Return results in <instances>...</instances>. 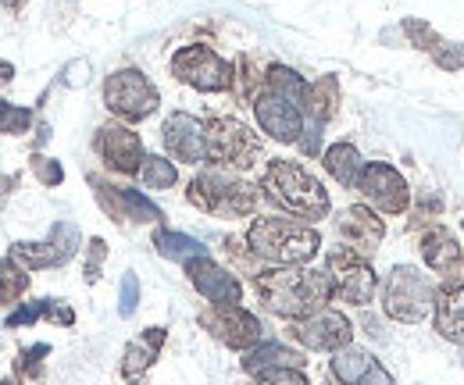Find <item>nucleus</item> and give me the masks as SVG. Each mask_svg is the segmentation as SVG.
<instances>
[{
	"label": "nucleus",
	"mask_w": 464,
	"mask_h": 385,
	"mask_svg": "<svg viewBox=\"0 0 464 385\" xmlns=\"http://www.w3.org/2000/svg\"><path fill=\"white\" fill-rule=\"evenodd\" d=\"M254 289H257L261 303L272 314L290 318V322H300V318L322 311L333 300V282H329L325 272H314V268H272V272H257Z\"/></svg>",
	"instance_id": "nucleus-1"
},
{
	"label": "nucleus",
	"mask_w": 464,
	"mask_h": 385,
	"mask_svg": "<svg viewBox=\"0 0 464 385\" xmlns=\"http://www.w3.org/2000/svg\"><path fill=\"white\" fill-rule=\"evenodd\" d=\"M257 189H265V200L276 204L279 211L293 215V218L318 221L333 211V200H329L325 186L296 161H272L265 168Z\"/></svg>",
	"instance_id": "nucleus-2"
},
{
	"label": "nucleus",
	"mask_w": 464,
	"mask_h": 385,
	"mask_svg": "<svg viewBox=\"0 0 464 385\" xmlns=\"http://www.w3.org/2000/svg\"><path fill=\"white\" fill-rule=\"evenodd\" d=\"M246 246L276 268H304L322 250V236L318 228L290 218H254L246 228Z\"/></svg>",
	"instance_id": "nucleus-3"
},
{
	"label": "nucleus",
	"mask_w": 464,
	"mask_h": 385,
	"mask_svg": "<svg viewBox=\"0 0 464 385\" xmlns=\"http://www.w3.org/2000/svg\"><path fill=\"white\" fill-rule=\"evenodd\" d=\"M186 200L204 211V215H218V218H250L261 193L254 182H243V178H232L226 171H200L189 189H186Z\"/></svg>",
	"instance_id": "nucleus-4"
},
{
	"label": "nucleus",
	"mask_w": 464,
	"mask_h": 385,
	"mask_svg": "<svg viewBox=\"0 0 464 385\" xmlns=\"http://www.w3.org/2000/svg\"><path fill=\"white\" fill-rule=\"evenodd\" d=\"M436 303V285L421 275L418 268L411 265H397L390 275H386V285H382V311L393 318V322H404V325H414L421 322Z\"/></svg>",
	"instance_id": "nucleus-5"
},
{
	"label": "nucleus",
	"mask_w": 464,
	"mask_h": 385,
	"mask_svg": "<svg viewBox=\"0 0 464 385\" xmlns=\"http://www.w3.org/2000/svg\"><path fill=\"white\" fill-rule=\"evenodd\" d=\"M82 232L75 221H54L47 239H22L11 243L7 257L22 268V272H47V268H64L75 254H79Z\"/></svg>",
	"instance_id": "nucleus-6"
},
{
	"label": "nucleus",
	"mask_w": 464,
	"mask_h": 385,
	"mask_svg": "<svg viewBox=\"0 0 464 385\" xmlns=\"http://www.w3.org/2000/svg\"><path fill=\"white\" fill-rule=\"evenodd\" d=\"M104 104L115 118L132 125V121H143L158 111L161 93L140 68H118L104 79Z\"/></svg>",
	"instance_id": "nucleus-7"
},
{
	"label": "nucleus",
	"mask_w": 464,
	"mask_h": 385,
	"mask_svg": "<svg viewBox=\"0 0 464 385\" xmlns=\"http://www.w3.org/2000/svg\"><path fill=\"white\" fill-rule=\"evenodd\" d=\"M172 75L179 82L193 86L197 93H226L236 86V68L204 43L179 47L172 54Z\"/></svg>",
	"instance_id": "nucleus-8"
},
{
	"label": "nucleus",
	"mask_w": 464,
	"mask_h": 385,
	"mask_svg": "<svg viewBox=\"0 0 464 385\" xmlns=\"http://www.w3.org/2000/svg\"><path fill=\"white\" fill-rule=\"evenodd\" d=\"M204 140L208 161H215L218 168H250L261 158V140L236 118H211L204 125Z\"/></svg>",
	"instance_id": "nucleus-9"
},
{
	"label": "nucleus",
	"mask_w": 464,
	"mask_h": 385,
	"mask_svg": "<svg viewBox=\"0 0 464 385\" xmlns=\"http://www.w3.org/2000/svg\"><path fill=\"white\" fill-rule=\"evenodd\" d=\"M325 275L333 282V296L347 300V303H372V296L379 293V275L368 265V257H361L350 246H336L325 257Z\"/></svg>",
	"instance_id": "nucleus-10"
},
{
	"label": "nucleus",
	"mask_w": 464,
	"mask_h": 385,
	"mask_svg": "<svg viewBox=\"0 0 464 385\" xmlns=\"http://www.w3.org/2000/svg\"><path fill=\"white\" fill-rule=\"evenodd\" d=\"M357 189L382 215H404L407 207H411V189H407L404 175L393 165H382V161H372L368 165L364 161L361 178H357Z\"/></svg>",
	"instance_id": "nucleus-11"
},
{
	"label": "nucleus",
	"mask_w": 464,
	"mask_h": 385,
	"mask_svg": "<svg viewBox=\"0 0 464 385\" xmlns=\"http://www.w3.org/2000/svg\"><path fill=\"white\" fill-rule=\"evenodd\" d=\"M200 325L211 332L222 346L239 350V353H246L250 346L261 342V322L246 307H239V303H226V307L211 303L208 311H200Z\"/></svg>",
	"instance_id": "nucleus-12"
},
{
	"label": "nucleus",
	"mask_w": 464,
	"mask_h": 385,
	"mask_svg": "<svg viewBox=\"0 0 464 385\" xmlns=\"http://www.w3.org/2000/svg\"><path fill=\"white\" fill-rule=\"evenodd\" d=\"M290 335L300 342V346H304V350L336 353V350L350 346V339H353V325H350L347 314L322 307V311H314V314H307V318L293 322Z\"/></svg>",
	"instance_id": "nucleus-13"
},
{
	"label": "nucleus",
	"mask_w": 464,
	"mask_h": 385,
	"mask_svg": "<svg viewBox=\"0 0 464 385\" xmlns=\"http://www.w3.org/2000/svg\"><path fill=\"white\" fill-rule=\"evenodd\" d=\"M93 147H97L101 161L111 168V171H118V175H140V165H143V158H147L140 132H132V129L121 125V121L101 125L97 136H93Z\"/></svg>",
	"instance_id": "nucleus-14"
},
{
	"label": "nucleus",
	"mask_w": 464,
	"mask_h": 385,
	"mask_svg": "<svg viewBox=\"0 0 464 385\" xmlns=\"http://www.w3.org/2000/svg\"><path fill=\"white\" fill-rule=\"evenodd\" d=\"M90 186H93V197H97V204H101V211L108 215L111 221H161V207L154 204V200H147L140 189H129V186H115V182H104V178H90Z\"/></svg>",
	"instance_id": "nucleus-15"
},
{
	"label": "nucleus",
	"mask_w": 464,
	"mask_h": 385,
	"mask_svg": "<svg viewBox=\"0 0 464 385\" xmlns=\"http://www.w3.org/2000/svg\"><path fill=\"white\" fill-rule=\"evenodd\" d=\"M161 143L169 150L172 161L182 165H204L208 161V140H204V121L186 114V111H172L161 125Z\"/></svg>",
	"instance_id": "nucleus-16"
},
{
	"label": "nucleus",
	"mask_w": 464,
	"mask_h": 385,
	"mask_svg": "<svg viewBox=\"0 0 464 385\" xmlns=\"http://www.w3.org/2000/svg\"><path fill=\"white\" fill-rule=\"evenodd\" d=\"M250 108H254V118H257L261 132H268L276 143H296L300 140V132H304V111L296 108V104L276 97V93H268V90H261Z\"/></svg>",
	"instance_id": "nucleus-17"
},
{
	"label": "nucleus",
	"mask_w": 464,
	"mask_h": 385,
	"mask_svg": "<svg viewBox=\"0 0 464 385\" xmlns=\"http://www.w3.org/2000/svg\"><path fill=\"white\" fill-rule=\"evenodd\" d=\"M186 268V275L193 282V289L208 300V303H215V307H226V303H239L243 300V282L226 272L222 265H215V257L208 254V257H197V261H189V265H182Z\"/></svg>",
	"instance_id": "nucleus-18"
},
{
	"label": "nucleus",
	"mask_w": 464,
	"mask_h": 385,
	"mask_svg": "<svg viewBox=\"0 0 464 385\" xmlns=\"http://www.w3.org/2000/svg\"><path fill=\"white\" fill-rule=\"evenodd\" d=\"M329 371L340 385H393V375L368 353L357 346H343L333 353Z\"/></svg>",
	"instance_id": "nucleus-19"
},
{
	"label": "nucleus",
	"mask_w": 464,
	"mask_h": 385,
	"mask_svg": "<svg viewBox=\"0 0 464 385\" xmlns=\"http://www.w3.org/2000/svg\"><path fill=\"white\" fill-rule=\"evenodd\" d=\"M336 228H340V236L347 239L350 250H357L361 257L375 254V250H379V243L386 239V221L379 218L372 207H364V204L347 207V211L336 218Z\"/></svg>",
	"instance_id": "nucleus-20"
},
{
	"label": "nucleus",
	"mask_w": 464,
	"mask_h": 385,
	"mask_svg": "<svg viewBox=\"0 0 464 385\" xmlns=\"http://www.w3.org/2000/svg\"><path fill=\"white\" fill-rule=\"evenodd\" d=\"M36 322H51L61 329H72L75 325V311L72 303H64L58 296H40V300H29V303H18L7 318H4V329H25V325H36Z\"/></svg>",
	"instance_id": "nucleus-21"
},
{
	"label": "nucleus",
	"mask_w": 464,
	"mask_h": 385,
	"mask_svg": "<svg viewBox=\"0 0 464 385\" xmlns=\"http://www.w3.org/2000/svg\"><path fill=\"white\" fill-rule=\"evenodd\" d=\"M421 257L436 275H458L461 268V246L447 225H432L421 236Z\"/></svg>",
	"instance_id": "nucleus-22"
},
{
	"label": "nucleus",
	"mask_w": 464,
	"mask_h": 385,
	"mask_svg": "<svg viewBox=\"0 0 464 385\" xmlns=\"http://www.w3.org/2000/svg\"><path fill=\"white\" fill-rule=\"evenodd\" d=\"M165 339H169V329H161V325H154V329H143L129 346H125V353H121V364H118V371L125 375V379H140L143 371H150V364L161 357V346H165Z\"/></svg>",
	"instance_id": "nucleus-23"
},
{
	"label": "nucleus",
	"mask_w": 464,
	"mask_h": 385,
	"mask_svg": "<svg viewBox=\"0 0 464 385\" xmlns=\"http://www.w3.org/2000/svg\"><path fill=\"white\" fill-rule=\"evenodd\" d=\"M276 368H304V357L283 342H257L243 353V371L254 379L265 371H276Z\"/></svg>",
	"instance_id": "nucleus-24"
},
{
	"label": "nucleus",
	"mask_w": 464,
	"mask_h": 385,
	"mask_svg": "<svg viewBox=\"0 0 464 385\" xmlns=\"http://www.w3.org/2000/svg\"><path fill=\"white\" fill-rule=\"evenodd\" d=\"M436 332L450 342H464V285H447L436 293Z\"/></svg>",
	"instance_id": "nucleus-25"
},
{
	"label": "nucleus",
	"mask_w": 464,
	"mask_h": 385,
	"mask_svg": "<svg viewBox=\"0 0 464 385\" xmlns=\"http://www.w3.org/2000/svg\"><path fill=\"white\" fill-rule=\"evenodd\" d=\"M340 108V82L336 75H322L318 82L307 86V104H304V121L307 125H325L333 121V114Z\"/></svg>",
	"instance_id": "nucleus-26"
},
{
	"label": "nucleus",
	"mask_w": 464,
	"mask_h": 385,
	"mask_svg": "<svg viewBox=\"0 0 464 385\" xmlns=\"http://www.w3.org/2000/svg\"><path fill=\"white\" fill-rule=\"evenodd\" d=\"M322 165H325V171H329L343 189H357V178H361L364 158H361V150H357L353 143L340 140V143H333V147L322 154Z\"/></svg>",
	"instance_id": "nucleus-27"
},
{
	"label": "nucleus",
	"mask_w": 464,
	"mask_h": 385,
	"mask_svg": "<svg viewBox=\"0 0 464 385\" xmlns=\"http://www.w3.org/2000/svg\"><path fill=\"white\" fill-rule=\"evenodd\" d=\"M154 246H158L161 257L179 261V265H189V261H197V257H208V246H204L200 239H193V236H186V232H172V228H158V232H154Z\"/></svg>",
	"instance_id": "nucleus-28"
},
{
	"label": "nucleus",
	"mask_w": 464,
	"mask_h": 385,
	"mask_svg": "<svg viewBox=\"0 0 464 385\" xmlns=\"http://www.w3.org/2000/svg\"><path fill=\"white\" fill-rule=\"evenodd\" d=\"M265 90L276 93V97H283V101H290V104H296L300 111L307 104V82L293 68H286V64H272L265 72Z\"/></svg>",
	"instance_id": "nucleus-29"
},
{
	"label": "nucleus",
	"mask_w": 464,
	"mask_h": 385,
	"mask_svg": "<svg viewBox=\"0 0 464 385\" xmlns=\"http://www.w3.org/2000/svg\"><path fill=\"white\" fill-rule=\"evenodd\" d=\"M29 293V272H22L11 257H0V307H14Z\"/></svg>",
	"instance_id": "nucleus-30"
},
{
	"label": "nucleus",
	"mask_w": 464,
	"mask_h": 385,
	"mask_svg": "<svg viewBox=\"0 0 464 385\" xmlns=\"http://www.w3.org/2000/svg\"><path fill=\"white\" fill-rule=\"evenodd\" d=\"M51 357V342H33L14 357V379L18 382H44V361Z\"/></svg>",
	"instance_id": "nucleus-31"
},
{
	"label": "nucleus",
	"mask_w": 464,
	"mask_h": 385,
	"mask_svg": "<svg viewBox=\"0 0 464 385\" xmlns=\"http://www.w3.org/2000/svg\"><path fill=\"white\" fill-rule=\"evenodd\" d=\"M140 178L147 189H172L179 182V171L169 158H158V154H147L143 165H140Z\"/></svg>",
	"instance_id": "nucleus-32"
},
{
	"label": "nucleus",
	"mask_w": 464,
	"mask_h": 385,
	"mask_svg": "<svg viewBox=\"0 0 464 385\" xmlns=\"http://www.w3.org/2000/svg\"><path fill=\"white\" fill-rule=\"evenodd\" d=\"M33 121H36L33 108H18L11 101H0V136H22L33 129Z\"/></svg>",
	"instance_id": "nucleus-33"
},
{
	"label": "nucleus",
	"mask_w": 464,
	"mask_h": 385,
	"mask_svg": "<svg viewBox=\"0 0 464 385\" xmlns=\"http://www.w3.org/2000/svg\"><path fill=\"white\" fill-rule=\"evenodd\" d=\"M404 33H407V40L418 47V51H425V54H432L436 51V43L443 40L429 22H421V18H404Z\"/></svg>",
	"instance_id": "nucleus-34"
},
{
	"label": "nucleus",
	"mask_w": 464,
	"mask_h": 385,
	"mask_svg": "<svg viewBox=\"0 0 464 385\" xmlns=\"http://www.w3.org/2000/svg\"><path fill=\"white\" fill-rule=\"evenodd\" d=\"M104 261H108V243H104L101 236H93V239L86 243V265H82V278H86V285H97V282H101V268H104Z\"/></svg>",
	"instance_id": "nucleus-35"
},
{
	"label": "nucleus",
	"mask_w": 464,
	"mask_h": 385,
	"mask_svg": "<svg viewBox=\"0 0 464 385\" xmlns=\"http://www.w3.org/2000/svg\"><path fill=\"white\" fill-rule=\"evenodd\" d=\"M29 171L36 175V182H44L47 189H58L64 182V168L54 161V158H44V154H33L29 158Z\"/></svg>",
	"instance_id": "nucleus-36"
},
{
	"label": "nucleus",
	"mask_w": 464,
	"mask_h": 385,
	"mask_svg": "<svg viewBox=\"0 0 464 385\" xmlns=\"http://www.w3.org/2000/svg\"><path fill=\"white\" fill-rule=\"evenodd\" d=\"M136 303H140V278L132 272L121 275V285H118V314L121 318H132L136 314Z\"/></svg>",
	"instance_id": "nucleus-37"
},
{
	"label": "nucleus",
	"mask_w": 464,
	"mask_h": 385,
	"mask_svg": "<svg viewBox=\"0 0 464 385\" xmlns=\"http://www.w3.org/2000/svg\"><path fill=\"white\" fill-rule=\"evenodd\" d=\"M432 61H436L443 72H461L464 68V43L440 40V43H436V51H432Z\"/></svg>",
	"instance_id": "nucleus-38"
},
{
	"label": "nucleus",
	"mask_w": 464,
	"mask_h": 385,
	"mask_svg": "<svg viewBox=\"0 0 464 385\" xmlns=\"http://www.w3.org/2000/svg\"><path fill=\"white\" fill-rule=\"evenodd\" d=\"M14 189H18V171H14V175L0 171V211L7 207V200L14 197Z\"/></svg>",
	"instance_id": "nucleus-39"
},
{
	"label": "nucleus",
	"mask_w": 464,
	"mask_h": 385,
	"mask_svg": "<svg viewBox=\"0 0 464 385\" xmlns=\"http://www.w3.org/2000/svg\"><path fill=\"white\" fill-rule=\"evenodd\" d=\"M86 72H90V64H86V61L68 64V86H82V82H86Z\"/></svg>",
	"instance_id": "nucleus-40"
},
{
	"label": "nucleus",
	"mask_w": 464,
	"mask_h": 385,
	"mask_svg": "<svg viewBox=\"0 0 464 385\" xmlns=\"http://www.w3.org/2000/svg\"><path fill=\"white\" fill-rule=\"evenodd\" d=\"M11 79H14V64H11V61H4V57H0V90H4V86H7V82H11Z\"/></svg>",
	"instance_id": "nucleus-41"
},
{
	"label": "nucleus",
	"mask_w": 464,
	"mask_h": 385,
	"mask_svg": "<svg viewBox=\"0 0 464 385\" xmlns=\"http://www.w3.org/2000/svg\"><path fill=\"white\" fill-rule=\"evenodd\" d=\"M25 7V0H0V11H7V14H18Z\"/></svg>",
	"instance_id": "nucleus-42"
},
{
	"label": "nucleus",
	"mask_w": 464,
	"mask_h": 385,
	"mask_svg": "<svg viewBox=\"0 0 464 385\" xmlns=\"http://www.w3.org/2000/svg\"><path fill=\"white\" fill-rule=\"evenodd\" d=\"M0 385H22L18 379H0Z\"/></svg>",
	"instance_id": "nucleus-43"
},
{
	"label": "nucleus",
	"mask_w": 464,
	"mask_h": 385,
	"mask_svg": "<svg viewBox=\"0 0 464 385\" xmlns=\"http://www.w3.org/2000/svg\"><path fill=\"white\" fill-rule=\"evenodd\" d=\"M257 385H272V382H261V379H257Z\"/></svg>",
	"instance_id": "nucleus-44"
},
{
	"label": "nucleus",
	"mask_w": 464,
	"mask_h": 385,
	"mask_svg": "<svg viewBox=\"0 0 464 385\" xmlns=\"http://www.w3.org/2000/svg\"><path fill=\"white\" fill-rule=\"evenodd\" d=\"M129 385H136V382H129Z\"/></svg>",
	"instance_id": "nucleus-45"
},
{
	"label": "nucleus",
	"mask_w": 464,
	"mask_h": 385,
	"mask_svg": "<svg viewBox=\"0 0 464 385\" xmlns=\"http://www.w3.org/2000/svg\"><path fill=\"white\" fill-rule=\"evenodd\" d=\"M461 228H464V221H461Z\"/></svg>",
	"instance_id": "nucleus-46"
}]
</instances>
